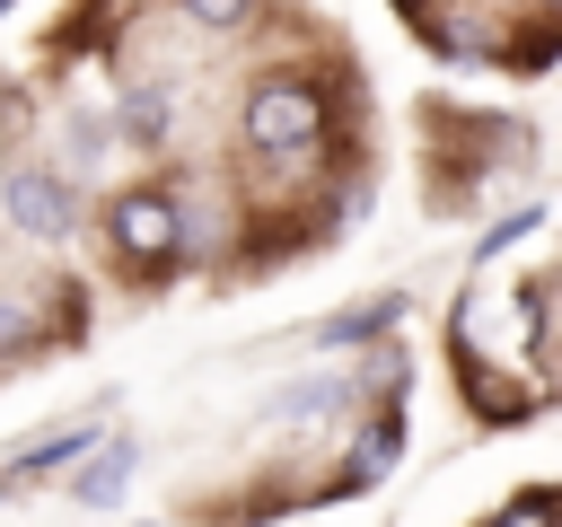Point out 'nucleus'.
<instances>
[{"instance_id": "f257e3e1", "label": "nucleus", "mask_w": 562, "mask_h": 527, "mask_svg": "<svg viewBox=\"0 0 562 527\" xmlns=\"http://www.w3.org/2000/svg\"><path fill=\"white\" fill-rule=\"evenodd\" d=\"M246 141L263 149V158H290V149H316L325 141V97H316V79H255L246 88Z\"/></svg>"}, {"instance_id": "f03ea898", "label": "nucleus", "mask_w": 562, "mask_h": 527, "mask_svg": "<svg viewBox=\"0 0 562 527\" xmlns=\"http://www.w3.org/2000/svg\"><path fill=\"white\" fill-rule=\"evenodd\" d=\"M105 237H114V255L132 264V272H167L176 255H184V220H176V202L149 184V193H114L105 202Z\"/></svg>"}, {"instance_id": "7ed1b4c3", "label": "nucleus", "mask_w": 562, "mask_h": 527, "mask_svg": "<svg viewBox=\"0 0 562 527\" xmlns=\"http://www.w3.org/2000/svg\"><path fill=\"white\" fill-rule=\"evenodd\" d=\"M0 202H9V220H18L26 237H70V228H79V193H70V176H53V167H18V176L0 184Z\"/></svg>"}, {"instance_id": "20e7f679", "label": "nucleus", "mask_w": 562, "mask_h": 527, "mask_svg": "<svg viewBox=\"0 0 562 527\" xmlns=\"http://www.w3.org/2000/svg\"><path fill=\"white\" fill-rule=\"evenodd\" d=\"M123 474H132V439H97V457L70 474V501H88V509H105L114 492H123Z\"/></svg>"}, {"instance_id": "39448f33", "label": "nucleus", "mask_w": 562, "mask_h": 527, "mask_svg": "<svg viewBox=\"0 0 562 527\" xmlns=\"http://www.w3.org/2000/svg\"><path fill=\"white\" fill-rule=\"evenodd\" d=\"M395 448H404V422H395V413H378V422L360 430V457L342 466V492H369V483L395 466Z\"/></svg>"}, {"instance_id": "423d86ee", "label": "nucleus", "mask_w": 562, "mask_h": 527, "mask_svg": "<svg viewBox=\"0 0 562 527\" xmlns=\"http://www.w3.org/2000/svg\"><path fill=\"white\" fill-rule=\"evenodd\" d=\"M351 395H360V378H316V386L272 395L263 413H272V422H316V413H334V404H351Z\"/></svg>"}, {"instance_id": "0eeeda50", "label": "nucleus", "mask_w": 562, "mask_h": 527, "mask_svg": "<svg viewBox=\"0 0 562 527\" xmlns=\"http://www.w3.org/2000/svg\"><path fill=\"white\" fill-rule=\"evenodd\" d=\"M114 123H123V141H140V149H158V141H167V123H176V105H167L158 88H132Z\"/></svg>"}, {"instance_id": "6e6552de", "label": "nucleus", "mask_w": 562, "mask_h": 527, "mask_svg": "<svg viewBox=\"0 0 562 527\" xmlns=\"http://www.w3.org/2000/svg\"><path fill=\"white\" fill-rule=\"evenodd\" d=\"M395 316H404V299H369V307H351V316H325L316 343H369V334H386Z\"/></svg>"}, {"instance_id": "1a4fd4ad", "label": "nucleus", "mask_w": 562, "mask_h": 527, "mask_svg": "<svg viewBox=\"0 0 562 527\" xmlns=\"http://www.w3.org/2000/svg\"><path fill=\"white\" fill-rule=\"evenodd\" d=\"M492 527H553V492H544V483H527V492H509V501L492 509Z\"/></svg>"}, {"instance_id": "9d476101", "label": "nucleus", "mask_w": 562, "mask_h": 527, "mask_svg": "<svg viewBox=\"0 0 562 527\" xmlns=\"http://www.w3.org/2000/svg\"><path fill=\"white\" fill-rule=\"evenodd\" d=\"M176 9H184L193 26H246V18H255V0H176Z\"/></svg>"}, {"instance_id": "9b49d317", "label": "nucleus", "mask_w": 562, "mask_h": 527, "mask_svg": "<svg viewBox=\"0 0 562 527\" xmlns=\"http://www.w3.org/2000/svg\"><path fill=\"white\" fill-rule=\"evenodd\" d=\"M26 343H35V316L18 299H0V351H26Z\"/></svg>"}, {"instance_id": "f8f14e48", "label": "nucleus", "mask_w": 562, "mask_h": 527, "mask_svg": "<svg viewBox=\"0 0 562 527\" xmlns=\"http://www.w3.org/2000/svg\"><path fill=\"white\" fill-rule=\"evenodd\" d=\"M9 9H18V0H0V18H9Z\"/></svg>"}]
</instances>
